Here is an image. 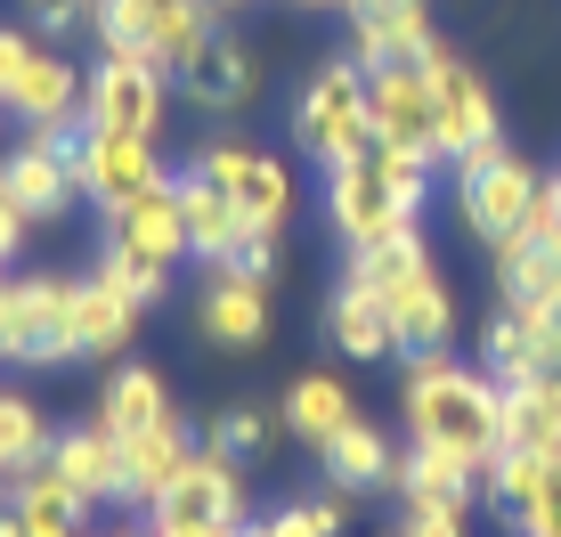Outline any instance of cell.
Segmentation results:
<instances>
[{"instance_id":"f1b7e54d","label":"cell","mask_w":561,"mask_h":537,"mask_svg":"<svg viewBox=\"0 0 561 537\" xmlns=\"http://www.w3.org/2000/svg\"><path fill=\"white\" fill-rule=\"evenodd\" d=\"M496 301L505 310H553L561 301V253L537 244V237L496 244Z\"/></svg>"},{"instance_id":"c3c4849f","label":"cell","mask_w":561,"mask_h":537,"mask_svg":"<svg viewBox=\"0 0 561 537\" xmlns=\"http://www.w3.org/2000/svg\"><path fill=\"white\" fill-rule=\"evenodd\" d=\"M9 489H16V472H9V465H0V496H9Z\"/></svg>"},{"instance_id":"9a60e30c","label":"cell","mask_w":561,"mask_h":537,"mask_svg":"<svg viewBox=\"0 0 561 537\" xmlns=\"http://www.w3.org/2000/svg\"><path fill=\"white\" fill-rule=\"evenodd\" d=\"M342 16H351V57L358 66H399V57H432L439 49L423 0H351Z\"/></svg>"},{"instance_id":"ab89813d","label":"cell","mask_w":561,"mask_h":537,"mask_svg":"<svg viewBox=\"0 0 561 537\" xmlns=\"http://www.w3.org/2000/svg\"><path fill=\"white\" fill-rule=\"evenodd\" d=\"M529 237L561 253V171H546V196H537V213H529Z\"/></svg>"},{"instance_id":"9c48e42d","label":"cell","mask_w":561,"mask_h":537,"mask_svg":"<svg viewBox=\"0 0 561 537\" xmlns=\"http://www.w3.org/2000/svg\"><path fill=\"white\" fill-rule=\"evenodd\" d=\"M171 171L154 156V139H130V130H90L82 123V156H73V187H82V204H99L114 220L123 204H139L147 187H163Z\"/></svg>"},{"instance_id":"b9f144b4","label":"cell","mask_w":561,"mask_h":537,"mask_svg":"<svg viewBox=\"0 0 561 537\" xmlns=\"http://www.w3.org/2000/svg\"><path fill=\"white\" fill-rule=\"evenodd\" d=\"M25 228H33V220H25V213H16V204H9V196H0V268H9L16 253H25Z\"/></svg>"},{"instance_id":"bcb514c9","label":"cell","mask_w":561,"mask_h":537,"mask_svg":"<svg viewBox=\"0 0 561 537\" xmlns=\"http://www.w3.org/2000/svg\"><path fill=\"white\" fill-rule=\"evenodd\" d=\"M114 537H163V529H154V522H147V529H114Z\"/></svg>"},{"instance_id":"e575fe53","label":"cell","mask_w":561,"mask_h":537,"mask_svg":"<svg viewBox=\"0 0 561 537\" xmlns=\"http://www.w3.org/2000/svg\"><path fill=\"white\" fill-rule=\"evenodd\" d=\"M432 244H423V220L415 228H399V237H382V244H366V253H351V268L342 277H358V285H382V277H399L408 261H423Z\"/></svg>"},{"instance_id":"1f68e13d","label":"cell","mask_w":561,"mask_h":537,"mask_svg":"<svg viewBox=\"0 0 561 537\" xmlns=\"http://www.w3.org/2000/svg\"><path fill=\"white\" fill-rule=\"evenodd\" d=\"M537 481H546V456H529V448H496L489 465H480V496H489L505 522H520V513H529Z\"/></svg>"},{"instance_id":"277c9868","label":"cell","mask_w":561,"mask_h":537,"mask_svg":"<svg viewBox=\"0 0 561 537\" xmlns=\"http://www.w3.org/2000/svg\"><path fill=\"white\" fill-rule=\"evenodd\" d=\"M537 196H546V171L520 163L513 147H505V156H480V163L456 171V213H463V228H472L489 253H496V244H513V237H529Z\"/></svg>"},{"instance_id":"d6986e66","label":"cell","mask_w":561,"mask_h":537,"mask_svg":"<svg viewBox=\"0 0 561 537\" xmlns=\"http://www.w3.org/2000/svg\"><path fill=\"white\" fill-rule=\"evenodd\" d=\"M325 342H334L342 358H391V351H399V325H391V301H382L375 285L342 277L334 294H325Z\"/></svg>"},{"instance_id":"7c38bea8","label":"cell","mask_w":561,"mask_h":537,"mask_svg":"<svg viewBox=\"0 0 561 537\" xmlns=\"http://www.w3.org/2000/svg\"><path fill=\"white\" fill-rule=\"evenodd\" d=\"M382 301H391V325H399V351H456V294H448V277L432 268V253L408 261L399 277H382L375 285Z\"/></svg>"},{"instance_id":"5bb4252c","label":"cell","mask_w":561,"mask_h":537,"mask_svg":"<svg viewBox=\"0 0 561 537\" xmlns=\"http://www.w3.org/2000/svg\"><path fill=\"white\" fill-rule=\"evenodd\" d=\"M106 244L147 268H180L187 261V213H180V171H171L163 187H147L139 204H123V213L106 220Z\"/></svg>"},{"instance_id":"8d00e7d4","label":"cell","mask_w":561,"mask_h":537,"mask_svg":"<svg viewBox=\"0 0 561 537\" xmlns=\"http://www.w3.org/2000/svg\"><path fill=\"white\" fill-rule=\"evenodd\" d=\"M211 448H228V456H261V448H268V415H261V408H228L220 424H211Z\"/></svg>"},{"instance_id":"4fadbf2b","label":"cell","mask_w":561,"mask_h":537,"mask_svg":"<svg viewBox=\"0 0 561 537\" xmlns=\"http://www.w3.org/2000/svg\"><path fill=\"white\" fill-rule=\"evenodd\" d=\"M187 318H196L211 351H253V342H268V285L244 277V268H204Z\"/></svg>"},{"instance_id":"836d02e7","label":"cell","mask_w":561,"mask_h":537,"mask_svg":"<svg viewBox=\"0 0 561 537\" xmlns=\"http://www.w3.org/2000/svg\"><path fill=\"white\" fill-rule=\"evenodd\" d=\"M90 277H106L114 294H130L139 310H154V301L171 294V268H147V261H130V253H114V244H99V268Z\"/></svg>"},{"instance_id":"2e32d148","label":"cell","mask_w":561,"mask_h":537,"mask_svg":"<svg viewBox=\"0 0 561 537\" xmlns=\"http://www.w3.org/2000/svg\"><path fill=\"white\" fill-rule=\"evenodd\" d=\"M187 456H196V439H187L180 415L154 424V432H139V439H123V496H114V505L154 513V505H163V489L187 472Z\"/></svg>"},{"instance_id":"83f0119b","label":"cell","mask_w":561,"mask_h":537,"mask_svg":"<svg viewBox=\"0 0 561 537\" xmlns=\"http://www.w3.org/2000/svg\"><path fill=\"white\" fill-rule=\"evenodd\" d=\"M99 424L114 439H139L154 424H171V382L154 375V367H114L106 391H99Z\"/></svg>"},{"instance_id":"4316f807","label":"cell","mask_w":561,"mask_h":537,"mask_svg":"<svg viewBox=\"0 0 561 537\" xmlns=\"http://www.w3.org/2000/svg\"><path fill=\"white\" fill-rule=\"evenodd\" d=\"M9 505H16V522H25V537H82V529H90V513H99L82 489L57 481L49 465L16 472V496H9Z\"/></svg>"},{"instance_id":"7a4b0ae2","label":"cell","mask_w":561,"mask_h":537,"mask_svg":"<svg viewBox=\"0 0 561 537\" xmlns=\"http://www.w3.org/2000/svg\"><path fill=\"white\" fill-rule=\"evenodd\" d=\"M423 204H432V163L408 147H366L325 171V228L342 237V253H366V244L415 228Z\"/></svg>"},{"instance_id":"681fc988","label":"cell","mask_w":561,"mask_h":537,"mask_svg":"<svg viewBox=\"0 0 561 537\" xmlns=\"http://www.w3.org/2000/svg\"><path fill=\"white\" fill-rule=\"evenodd\" d=\"M211 9H244V0H211Z\"/></svg>"},{"instance_id":"44dd1931","label":"cell","mask_w":561,"mask_h":537,"mask_svg":"<svg viewBox=\"0 0 561 537\" xmlns=\"http://www.w3.org/2000/svg\"><path fill=\"white\" fill-rule=\"evenodd\" d=\"M318 465H325V489H342V496H375V489H391V481H399V448H391V432L366 424V415H358L351 432L325 439Z\"/></svg>"},{"instance_id":"30bf717a","label":"cell","mask_w":561,"mask_h":537,"mask_svg":"<svg viewBox=\"0 0 561 537\" xmlns=\"http://www.w3.org/2000/svg\"><path fill=\"white\" fill-rule=\"evenodd\" d=\"M163 106H171V73L154 57H99L90 66V130H130V139H154L163 130Z\"/></svg>"},{"instance_id":"e0dca14e","label":"cell","mask_w":561,"mask_h":537,"mask_svg":"<svg viewBox=\"0 0 561 537\" xmlns=\"http://www.w3.org/2000/svg\"><path fill=\"white\" fill-rule=\"evenodd\" d=\"M9 114L25 130H73L90 114V73H73V57H33V73L16 82V99H9Z\"/></svg>"},{"instance_id":"6da1fadb","label":"cell","mask_w":561,"mask_h":537,"mask_svg":"<svg viewBox=\"0 0 561 537\" xmlns=\"http://www.w3.org/2000/svg\"><path fill=\"white\" fill-rule=\"evenodd\" d=\"M399 408H408V439L415 448H448L463 465H489L505 448V382L489 367H463L456 351H415L399 375Z\"/></svg>"},{"instance_id":"f6af8a7d","label":"cell","mask_w":561,"mask_h":537,"mask_svg":"<svg viewBox=\"0 0 561 537\" xmlns=\"http://www.w3.org/2000/svg\"><path fill=\"white\" fill-rule=\"evenodd\" d=\"M0 537H25V522H16V505H9V513H0Z\"/></svg>"},{"instance_id":"cb8c5ba5","label":"cell","mask_w":561,"mask_h":537,"mask_svg":"<svg viewBox=\"0 0 561 537\" xmlns=\"http://www.w3.org/2000/svg\"><path fill=\"white\" fill-rule=\"evenodd\" d=\"M139 334V301L106 277H73V358H123Z\"/></svg>"},{"instance_id":"3957f363","label":"cell","mask_w":561,"mask_h":537,"mask_svg":"<svg viewBox=\"0 0 561 537\" xmlns=\"http://www.w3.org/2000/svg\"><path fill=\"white\" fill-rule=\"evenodd\" d=\"M285 130H294V147L309 163H325V171L366 156V147H375V114H366V66L358 57H325V66L294 90Z\"/></svg>"},{"instance_id":"d4e9b609","label":"cell","mask_w":561,"mask_h":537,"mask_svg":"<svg viewBox=\"0 0 561 537\" xmlns=\"http://www.w3.org/2000/svg\"><path fill=\"white\" fill-rule=\"evenodd\" d=\"M180 90L196 99L204 114H237V106H253V90H261V73H253V49L237 42V33H211L204 57L180 73Z\"/></svg>"},{"instance_id":"d6a6232c","label":"cell","mask_w":561,"mask_h":537,"mask_svg":"<svg viewBox=\"0 0 561 537\" xmlns=\"http://www.w3.org/2000/svg\"><path fill=\"white\" fill-rule=\"evenodd\" d=\"M49 424H42V408L33 399H16V391H0V465L9 472H33V465H49Z\"/></svg>"},{"instance_id":"ba28073f","label":"cell","mask_w":561,"mask_h":537,"mask_svg":"<svg viewBox=\"0 0 561 537\" xmlns=\"http://www.w3.org/2000/svg\"><path fill=\"white\" fill-rule=\"evenodd\" d=\"M147 522L154 529H244V456H228V448L204 439Z\"/></svg>"},{"instance_id":"ee69618b","label":"cell","mask_w":561,"mask_h":537,"mask_svg":"<svg viewBox=\"0 0 561 537\" xmlns=\"http://www.w3.org/2000/svg\"><path fill=\"white\" fill-rule=\"evenodd\" d=\"M9 294H16V285L0 277V358H9Z\"/></svg>"},{"instance_id":"60d3db41","label":"cell","mask_w":561,"mask_h":537,"mask_svg":"<svg viewBox=\"0 0 561 537\" xmlns=\"http://www.w3.org/2000/svg\"><path fill=\"white\" fill-rule=\"evenodd\" d=\"M25 9H33V25H42V33H66L73 16H90L99 0H25Z\"/></svg>"},{"instance_id":"7dc6e473","label":"cell","mask_w":561,"mask_h":537,"mask_svg":"<svg viewBox=\"0 0 561 537\" xmlns=\"http://www.w3.org/2000/svg\"><path fill=\"white\" fill-rule=\"evenodd\" d=\"M301 9H351V0H301Z\"/></svg>"},{"instance_id":"4dcf8cb0","label":"cell","mask_w":561,"mask_h":537,"mask_svg":"<svg viewBox=\"0 0 561 537\" xmlns=\"http://www.w3.org/2000/svg\"><path fill=\"white\" fill-rule=\"evenodd\" d=\"M505 448L529 456H561V367L537 382H513L505 391Z\"/></svg>"},{"instance_id":"f35d334b","label":"cell","mask_w":561,"mask_h":537,"mask_svg":"<svg viewBox=\"0 0 561 537\" xmlns=\"http://www.w3.org/2000/svg\"><path fill=\"white\" fill-rule=\"evenodd\" d=\"M33 57H42V42H33V33L0 25V106L16 99V82H25V73H33Z\"/></svg>"},{"instance_id":"484cf974","label":"cell","mask_w":561,"mask_h":537,"mask_svg":"<svg viewBox=\"0 0 561 537\" xmlns=\"http://www.w3.org/2000/svg\"><path fill=\"white\" fill-rule=\"evenodd\" d=\"M391 489H399V513H432V505H472L480 472L463 465V456H448V448H415V439H408Z\"/></svg>"},{"instance_id":"ffe728a7","label":"cell","mask_w":561,"mask_h":537,"mask_svg":"<svg viewBox=\"0 0 561 537\" xmlns=\"http://www.w3.org/2000/svg\"><path fill=\"white\" fill-rule=\"evenodd\" d=\"M180 213H187V261H204V268H228L244 253V237H253V220L196 171H180Z\"/></svg>"},{"instance_id":"d590c367","label":"cell","mask_w":561,"mask_h":537,"mask_svg":"<svg viewBox=\"0 0 561 537\" xmlns=\"http://www.w3.org/2000/svg\"><path fill=\"white\" fill-rule=\"evenodd\" d=\"M513 537H561V456H546V481H537L529 513L513 522Z\"/></svg>"},{"instance_id":"ac0fdd59","label":"cell","mask_w":561,"mask_h":537,"mask_svg":"<svg viewBox=\"0 0 561 537\" xmlns=\"http://www.w3.org/2000/svg\"><path fill=\"white\" fill-rule=\"evenodd\" d=\"M480 367L505 382V391H513V382L553 375L561 358H553V342H546V310H505V301H496L489 334H480Z\"/></svg>"},{"instance_id":"74e56055","label":"cell","mask_w":561,"mask_h":537,"mask_svg":"<svg viewBox=\"0 0 561 537\" xmlns=\"http://www.w3.org/2000/svg\"><path fill=\"white\" fill-rule=\"evenodd\" d=\"M382 537H472V505H432V513H399Z\"/></svg>"},{"instance_id":"52a82bcc","label":"cell","mask_w":561,"mask_h":537,"mask_svg":"<svg viewBox=\"0 0 561 537\" xmlns=\"http://www.w3.org/2000/svg\"><path fill=\"white\" fill-rule=\"evenodd\" d=\"M366 114H375V147H408V156L439 163V99H432V66L423 57L366 66Z\"/></svg>"},{"instance_id":"5b68a950","label":"cell","mask_w":561,"mask_h":537,"mask_svg":"<svg viewBox=\"0 0 561 537\" xmlns=\"http://www.w3.org/2000/svg\"><path fill=\"white\" fill-rule=\"evenodd\" d=\"M187 171H196V180H211V187H220V196L237 204V213L253 220V228H285V220H294V204H301L294 163L268 156L261 139H211Z\"/></svg>"},{"instance_id":"603a6c76","label":"cell","mask_w":561,"mask_h":537,"mask_svg":"<svg viewBox=\"0 0 561 537\" xmlns=\"http://www.w3.org/2000/svg\"><path fill=\"white\" fill-rule=\"evenodd\" d=\"M49 472L66 489H82L90 505H114L123 496V439L106 424H82V432H57L49 439Z\"/></svg>"},{"instance_id":"7402d4cb","label":"cell","mask_w":561,"mask_h":537,"mask_svg":"<svg viewBox=\"0 0 561 537\" xmlns=\"http://www.w3.org/2000/svg\"><path fill=\"white\" fill-rule=\"evenodd\" d=\"M0 196L16 204L25 220H57V213H73V163H57L49 147H33V139H16L9 147V163H0Z\"/></svg>"},{"instance_id":"f546056e","label":"cell","mask_w":561,"mask_h":537,"mask_svg":"<svg viewBox=\"0 0 561 537\" xmlns=\"http://www.w3.org/2000/svg\"><path fill=\"white\" fill-rule=\"evenodd\" d=\"M351 424H358V399H351L342 375H301L294 391H285V432H294L301 448H325V439L351 432Z\"/></svg>"},{"instance_id":"8fae6325","label":"cell","mask_w":561,"mask_h":537,"mask_svg":"<svg viewBox=\"0 0 561 537\" xmlns=\"http://www.w3.org/2000/svg\"><path fill=\"white\" fill-rule=\"evenodd\" d=\"M9 358L16 367H66L73 358V277L33 268L9 294Z\"/></svg>"},{"instance_id":"8992f818","label":"cell","mask_w":561,"mask_h":537,"mask_svg":"<svg viewBox=\"0 0 561 537\" xmlns=\"http://www.w3.org/2000/svg\"><path fill=\"white\" fill-rule=\"evenodd\" d=\"M432 99H439V163H480V156H505V114H496L489 82H480L472 66H463V49L439 42L432 57Z\"/></svg>"},{"instance_id":"7bdbcfd3","label":"cell","mask_w":561,"mask_h":537,"mask_svg":"<svg viewBox=\"0 0 561 537\" xmlns=\"http://www.w3.org/2000/svg\"><path fill=\"white\" fill-rule=\"evenodd\" d=\"M187 0H130V16H139V33H147V49H154V25H163V16H180Z\"/></svg>"}]
</instances>
